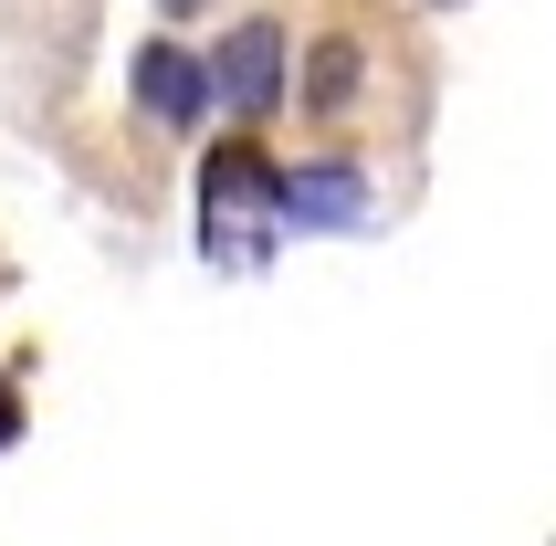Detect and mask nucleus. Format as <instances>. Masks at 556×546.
<instances>
[{"mask_svg":"<svg viewBox=\"0 0 556 546\" xmlns=\"http://www.w3.org/2000/svg\"><path fill=\"white\" fill-rule=\"evenodd\" d=\"M346 221H368V189L346 169H294L283 179V232H346Z\"/></svg>","mask_w":556,"mask_h":546,"instance_id":"20e7f679","label":"nucleus"},{"mask_svg":"<svg viewBox=\"0 0 556 546\" xmlns=\"http://www.w3.org/2000/svg\"><path fill=\"white\" fill-rule=\"evenodd\" d=\"M137 106H148L157 126H189V116H211V74H200L179 42H148V53H137Z\"/></svg>","mask_w":556,"mask_h":546,"instance_id":"7ed1b4c3","label":"nucleus"},{"mask_svg":"<svg viewBox=\"0 0 556 546\" xmlns=\"http://www.w3.org/2000/svg\"><path fill=\"white\" fill-rule=\"evenodd\" d=\"M11 431H22V399H11V389H0V442H11Z\"/></svg>","mask_w":556,"mask_h":546,"instance_id":"423d86ee","label":"nucleus"},{"mask_svg":"<svg viewBox=\"0 0 556 546\" xmlns=\"http://www.w3.org/2000/svg\"><path fill=\"white\" fill-rule=\"evenodd\" d=\"M179 11H189V0H179Z\"/></svg>","mask_w":556,"mask_h":546,"instance_id":"0eeeda50","label":"nucleus"},{"mask_svg":"<svg viewBox=\"0 0 556 546\" xmlns=\"http://www.w3.org/2000/svg\"><path fill=\"white\" fill-rule=\"evenodd\" d=\"M274 243H283V169L252 148H220L200 169V252L220 273H252Z\"/></svg>","mask_w":556,"mask_h":546,"instance_id":"f257e3e1","label":"nucleus"},{"mask_svg":"<svg viewBox=\"0 0 556 546\" xmlns=\"http://www.w3.org/2000/svg\"><path fill=\"white\" fill-rule=\"evenodd\" d=\"M200 74H211V106H231V116H263V106L283 95V32H274V22H242L211 63H200Z\"/></svg>","mask_w":556,"mask_h":546,"instance_id":"f03ea898","label":"nucleus"},{"mask_svg":"<svg viewBox=\"0 0 556 546\" xmlns=\"http://www.w3.org/2000/svg\"><path fill=\"white\" fill-rule=\"evenodd\" d=\"M346 85H357V53H346V42H326V53H315V106H337Z\"/></svg>","mask_w":556,"mask_h":546,"instance_id":"39448f33","label":"nucleus"}]
</instances>
